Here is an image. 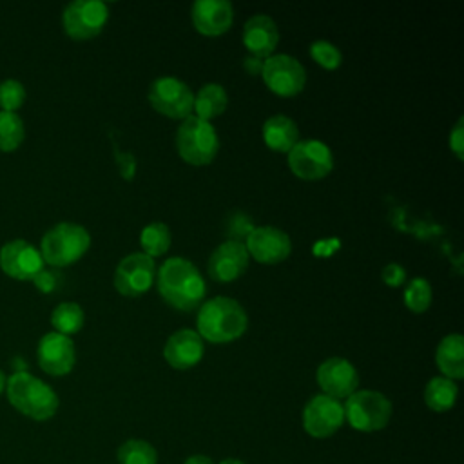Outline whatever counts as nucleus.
Here are the masks:
<instances>
[{"mask_svg":"<svg viewBox=\"0 0 464 464\" xmlns=\"http://www.w3.org/2000/svg\"><path fill=\"white\" fill-rule=\"evenodd\" d=\"M156 286L165 303L183 312L199 308L207 292L199 268L181 256L169 257L161 263L156 272Z\"/></svg>","mask_w":464,"mask_h":464,"instance_id":"obj_1","label":"nucleus"},{"mask_svg":"<svg viewBox=\"0 0 464 464\" xmlns=\"http://www.w3.org/2000/svg\"><path fill=\"white\" fill-rule=\"evenodd\" d=\"M198 334L208 343H230L239 339L248 326V315L239 301L218 295L199 304Z\"/></svg>","mask_w":464,"mask_h":464,"instance_id":"obj_2","label":"nucleus"},{"mask_svg":"<svg viewBox=\"0 0 464 464\" xmlns=\"http://www.w3.org/2000/svg\"><path fill=\"white\" fill-rule=\"evenodd\" d=\"M5 393L11 406L33 420L51 419L60 404L56 392L29 372L13 373L7 379Z\"/></svg>","mask_w":464,"mask_h":464,"instance_id":"obj_3","label":"nucleus"},{"mask_svg":"<svg viewBox=\"0 0 464 464\" xmlns=\"http://www.w3.org/2000/svg\"><path fill=\"white\" fill-rule=\"evenodd\" d=\"M89 246L91 234L85 227L62 221L44 234L40 241V254L44 263H49L51 266H67L76 263Z\"/></svg>","mask_w":464,"mask_h":464,"instance_id":"obj_4","label":"nucleus"},{"mask_svg":"<svg viewBox=\"0 0 464 464\" xmlns=\"http://www.w3.org/2000/svg\"><path fill=\"white\" fill-rule=\"evenodd\" d=\"M176 149L187 163L208 165L219 150V138L210 121L190 114L176 130Z\"/></svg>","mask_w":464,"mask_h":464,"instance_id":"obj_5","label":"nucleus"},{"mask_svg":"<svg viewBox=\"0 0 464 464\" xmlns=\"http://www.w3.org/2000/svg\"><path fill=\"white\" fill-rule=\"evenodd\" d=\"M344 420L357 431H379L392 417V402L386 395L375 390H355L346 397Z\"/></svg>","mask_w":464,"mask_h":464,"instance_id":"obj_6","label":"nucleus"},{"mask_svg":"<svg viewBox=\"0 0 464 464\" xmlns=\"http://www.w3.org/2000/svg\"><path fill=\"white\" fill-rule=\"evenodd\" d=\"M149 102L163 116L185 120L194 109L192 89L176 76H160L149 85Z\"/></svg>","mask_w":464,"mask_h":464,"instance_id":"obj_7","label":"nucleus"},{"mask_svg":"<svg viewBox=\"0 0 464 464\" xmlns=\"http://www.w3.org/2000/svg\"><path fill=\"white\" fill-rule=\"evenodd\" d=\"M263 82L277 96H295L304 89L306 71L304 65L292 54L274 53L265 58Z\"/></svg>","mask_w":464,"mask_h":464,"instance_id":"obj_8","label":"nucleus"},{"mask_svg":"<svg viewBox=\"0 0 464 464\" xmlns=\"http://www.w3.org/2000/svg\"><path fill=\"white\" fill-rule=\"evenodd\" d=\"M109 18V5L102 0H74L62 13L63 31L74 40H89L102 33Z\"/></svg>","mask_w":464,"mask_h":464,"instance_id":"obj_9","label":"nucleus"},{"mask_svg":"<svg viewBox=\"0 0 464 464\" xmlns=\"http://www.w3.org/2000/svg\"><path fill=\"white\" fill-rule=\"evenodd\" d=\"M286 154L290 170L301 179H321L334 169L332 149L315 138L299 140Z\"/></svg>","mask_w":464,"mask_h":464,"instance_id":"obj_10","label":"nucleus"},{"mask_svg":"<svg viewBox=\"0 0 464 464\" xmlns=\"http://www.w3.org/2000/svg\"><path fill=\"white\" fill-rule=\"evenodd\" d=\"M156 281V263L143 252L125 256L114 270V288L127 297L145 294Z\"/></svg>","mask_w":464,"mask_h":464,"instance_id":"obj_11","label":"nucleus"},{"mask_svg":"<svg viewBox=\"0 0 464 464\" xmlns=\"http://www.w3.org/2000/svg\"><path fill=\"white\" fill-rule=\"evenodd\" d=\"M344 422V408L341 401L324 393L314 395L303 408V428L315 439L334 435Z\"/></svg>","mask_w":464,"mask_h":464,"instance_id":"obj_12","label":"nucleus"},{"mask_svg":"<svg viewBox=\"0 0 464 464\" xmlns=\"http://www.w3.org/2000/svg\"><path fill=\"white\" fill-rule=\"evenodd\" d=\"M246 252L256 261L265 265H276L285 261L292 252L290 236L277 227L261 225L254 227L246 236Z\"/></svg>","mask_w":464,"mask_h":464,"instance_id":"obj_13","label":"nucleus"},{"mask_svg":"<svg viewBox=\"0 0 464 464\" xmlns=\"http://www.w3.org/2000/svg\"><path fill=\"white\" fill-rule=\"evenodd\" d=\"M0 268L16 281H33L44 268V259L29 241L13 239L0 248Z\"/></svg>","mask_w":464,"mask_h":464,"instance_id":"obj_14","label":"nucleus"},{"mask_svg":"<svg viewBox=\"0 0 464 464\" xmlns=\"http://www.w3.org/2000/svg\"><path fill=\"white\" fill-rule=\"evenodd\" d=\"M315 381L324 395L339 401L350 397L357 390L359 373L348 359L328 357L317 366Z\"/></svg>","mask_w":464,"mask_h":464,"instance_id":"obj_15","label":"nucleus"},{"mask_svg":"<svg viewBox=\"0 0 464 464\" xmlns=\"http://www.w3.org/2000/svg\"><path fill=\"white\" fill-rule=\"evenodd\" d=\"M36 357L40 368L54 377L67 375L76 362V348L71 337L58 332H47L38 341Z\"/></svg>","mask_w":464,"mask_h":464,"instance_id":"obj_16","label":"nucleus"},{"mask_svg":"<svg viewBox=\"0 0 464 464\" xmlns=\"http://www.w3.org/2000/svg\"><path fill=\"white\" fill-rule=\"evenodd\" d=\"M250 256L243 241L227 239L208 257V276L219 283L236 281L246 270Z\"/></svg>","mask_w":464,"mask_h":464,"instance_id":"obj_17","label":"nucleus"},{"mask_svg":"<svg viewBox=\"0 0 464 464\" xmlns=\"http://www.w3.org/2000/svg\"><path fill=\"white\" fill-rule=\"evenodd\" d=\"M205 353L203 339L192 328H181L169 335L163 346V357L169 366L176 370H188L196 366Z\"/></svg>","mask_w":464,"mask_h":464,"instance_id":"obj_18","label":"nucleus"},{"mask_svg":"<svg viewBox=\"0 0 464 464\" xmlns=\"http://www.w3.org/2000/svg\"><path fill=\"white\" fill-rule=\"evenodd\" d=\"M190 18L198 33L218 36L230 29L234 7L228 0H196L190 9Z\"/></svg>","mask_w":464,"mask_h":464,"instance_id":"obj_19","label":"nucleus"},{"mask_svg":"<svg viewBox=\"0 0 464 464\" xmlns=\"http://www.w3.org/2000/svg\"><path fill=\"white\" fill-rule=\"evenodd\" d=\"M279 42V29L272 16L257 13L252 14L243 25V44L250 54L266 58L274 54Z\"/></svg>","mask_w":464,"mask_h":464,"instance_id":"obj_20","label":"nucleus"},{"mask_svg":"<svg viewBox=\"0 0 464 464\" xmlns=\"http://www.w3.org/2000/svg\"><path fill=\"white\" fill-rule=\"evenodd\" d=\"M435 362L444 377L457 381L464 377V337L448 334L440 339L435 350Z\"/></svg>","mask_w":464,"mask_h":464,"instance_id":"obj_21","label":"nucleus"},{"mask_svg":"<svg viewBox=\"0 0 464 464\" xmlns=\"http://www.w3.org/2000/svg\"><path fill=\"white\" fill-rule=\"evenodd\" d=\"M263 141L276 152H288L299 141L297 123L286 114H274L263 123Z\"/></svg>","mask_w":464,"mask_h":464,"instance_id":"obj_22","label":"nucleus"},{"mask_svg":"<svg viewBox=\"0 0 464 464\" xmlns=\"http://www.w3.org/2000/svg\"><path fill=\"white\" fill-rule=\"evenodd\" d=\"M228 105V94L225 87L218 82H208L199 87V91L194 94V116L210 121L225 112Z\"/></svg>","mask_w":464,"mask_h":464,"instance_id":"obj_23","label":"nucleus"},{"mask_svg":"<svg viewBox=\"0 0 464 464\" xmlns=\"http://www.w3.org/2000/svg\"><path fill=\"white\" fill-rule=\"evenodd\" d=\"M457 393H459V388L455 381L444 375H437V377H431L424 388V402L430 410L442 413L453 408L457 401Z\"/></svg>","mask_w":464,"mask_h":464,"instance_id":"obj_24","label":"nucleus"},{"mask_svg":"<svg viewBox=\"0 0 464 464\" xmlns=\"http://www.w3.org/2000/svg\"><path fill=\"white\" fill-rule=\"evenodd\" d=\"M85 321L83 308L74 301H63L60 303L53 314H51V324L54 332L71 337L72 334L80 332Z\"/></svg>","mask_w":464,"mask_h":464,"instance_id":"obj_25","label":"nucleus"},{"mask_svg":"<svg viewBox=\"0 0 464 464\" xmlns=\"http://www.w3.org/2000/svg\"><path fill=\"white\" fill-rule=\"evenodd\" d=\"M170 243L172 234L169 225H165L163 221H152L145 225L140 232V245L143 248V254H147L152 259L156 256H163L169 250Z\"/></svg>","mask_w":464,"mask_h":464,"instance_id":"obj_26","label":"nucleus"},{"mask_svg":"<svg viewBox=\"0 0 464 464\" xmlns=\"http://www.w3.org/2000/svg\"><path fill=\"white\" fill-rule=\"evenodd\" d=\"M402 299H404L406 308H410L411 312H415V314L426 312L433 299V290H431L430 281L426 277H411L406 283Z\"/></svg>","mask_w":464,"mask_h":464,"instance_id":"obj_27","label":"nucleus"},{"mask_svg":"<svg viewBox=\"0 0 464 464\" xmlns=\"http://www.w3.org/2000/svg\"><path fill=\"white\" fill-rule=\"evenodd\" d=\"M24 121L16 112L0 111V150L11 152L24 141Z\"/></svg>","mask_w":464,"mask_h":464,"instance_id":"obj_28","label":"nucleus"},{"mask_svg":"<svg viewBox=\"0 0 464 464\" xmlns=\"http://www.w3.org/2000/svg\"><path fill=\"white\" fill-rule=\"evenodd\" d=\"M120 464H158L156 450L141 439H129L118 448Z\"/></svg>","mask_w":464,"mask_h":464,"instance_id":"obj_29","label":"nucleus"},{"mask_svg":"<svg viewBox=\"0 0 464 464\" xmlns=\"http://www.w3.org/2000/svg\"><path fill=\"white\" fill-rule=\"evenodd\" d=\"M310 56L314 58V62H317L321 67L332 71V69H337L343 62V53L341 49L332 44L330 40H314L310 44Z\"/></svg>","mask_w":464,"mask_h":464,"instance_id":"obj_30","label":"nucleus"},{"mask_svg":"<svg viewBox=\"0 0 464 464\" xmlns=\"http://www.w3.org/2000/svg\"><path fill=\"white\" fill-rule=\"evenodd\" d=\"M25 89L18 80H4L0 82V109L7 112H16L24 105Z\"/></svg>","mask_w":464,"mask_h":464,"instance_id":"obj_31","label":"nucleus"},{"mask_svg":"<svg viewBox=\"0 0 464 464\" xmlns=\"http://www.w3.org/2000/svg\"><path fill=\"white\" fill-rule=\"evenodd\" d=\"M254 227H256V225L248 219V216H245V214H234V216L228 219L227 230H228L230 236H232L230 239L239 241V237H246Z\"/></svg>","mask_w":464,"mask_h":464,"instance_id":"obj_32","label":"nucleus"},{"mask_svg":"<svg viewBox=\"0 0 464 464\" xmlns=\"http://www.w3.org/2000/svg\"><path fill=\"white\" fill-rule=\"evenodd\" d=\"M406 276H408V274H406V268H404L401 263H395V261L384 265L382 270H381V279H382L388 286H401V285H404Z\"/></svg>","mask_w":464,"mask_h":464,"instance_id":"obj_33","label":"nucleus"},{"mask_svg":"<svg viewBox=\"0 0 464 464\" xmlns=\"http://www.w3.org/2000/svg\"><path fill=\"white\" fill-rule=\"evenodd\" d=\"M450 149L453 150V154L462 160L464 158V120L459 118L457 123L453 125L451 132H450Z\"/></svg>","mask_w":464,"mask_h":464,"instance_id":"obj_34","label":"nucleus"},{"mask_svg":"<svg viewBox=\"0 0 464 464\" xmlns=\"http://www.w3.org/2000/svg\"><path fill=\"white\" fill-rule=\"evenodd\" d=\"M58 276H60V274H56V272H53V270L42 268V270L38 272V276L33 279V283L36 285V288H38L40 292L49 294V292H53V290L56 288V285H58Z\"/></svg>","mask_w":464,"mask_h":464,"instance_id":"obj_35","label":"nucleus"},{"mask_svg":"<svg viewBox=\"0 0 464 464\" xmlns=\"http://www.w3.org/2000/svg\"><path fill=\"white\" fill-rule=\"evenodd\" d=\"M263 62H265V58H261V56H256V54H246L245 58H243V67H245V71L248 72V74H261V71H263Z\"/></svg>","mask_w":464,"mask_h":464,"instance_id":"obj_36","label":"nucleus"},{"mask_svg":"<svg viewBox=\"0 0 464 464\" xmlns=\"http://www.w3.org/2000/svg\"><path fill=\"white\" fill-rule=\"evenodd\" d=\"M183 464H214V460L207 455H190Z\"/></svg>","mask_w":464,"mask_h":464,"instance_id":"obj_37","label":"nucleus"},{"mask_svg":"<svg viewBox=\"0 0 464 464\" xmlns=\"http://www.w3.org/2000/svg\"><path fill=\"white\" fill-rule=\"evenodd\" d=\"M5 384H7V377H5V373L0 370V395L5 392Z\"/></svg>","mask_w":464,"mask_h":464,"instance_id":"obj_38","label":"nucleus"},{"mask_svg":"<svg viewBox=\"0 0 464 464\" xmlns=\"http://www.w3.org/2000/svg\"><path fill=\"white\" fill-rule=\"evenodd\" d=\"M219 464H243V462L237 460V459H225V460H221Z\"/></svg>","mask_w":464,"mask_h":464,"instance_id":"obj_39","label":"nucleus"}]
</instances>
